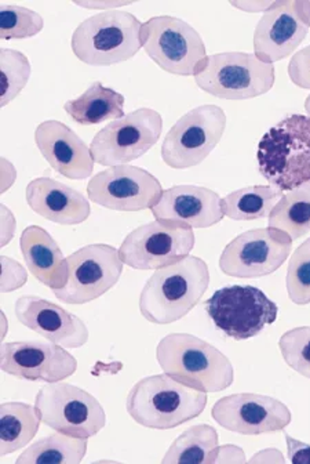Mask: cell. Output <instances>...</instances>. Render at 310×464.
I'll return each mask as SVG.
<instances>
[{
  "label": "cell",
  "instance_id": "cell-1",
  "mask_svg": "<svg viewBox=\"0 0 310 464\" xmlns=\"http://www.w3.org/2000/svg\"><path fill=\"white\" fill-rule=\"evenodd\" d=\"M210 285L206 261L188 256L155 271L139 296V311L149 323L167 325L196 307Z\"/></svg>",
  "mask_w": 310,
  "mask_h": 464
},
{
  "label": "cell",
  "instance_id": "cell-2",
  "mask_svg": "<svg viewBox=\"0 0 310 464\" xmlns=\"http://www.w3.org/2000/svg\"><path fill=\"white\" fill-rule=\"evenodd\" d=\"M156 358L164 373L199 392H222L235 382V369L230 358L193 334L163 337L157 344Z\"/></svg>",
  "mask_w": 310,
  "mask_h": 464
},
{
  "label": "cell",
  "instance_id": "cell-3",
  "mask_svg": "<svg viewBox=\"0 0 310 464\" xmlns=\"http://www.w3.org/2000/svg\"><path fill=\"white\" fill-rule=\"evenodd\" d=\"M207 395L167 373L139 381L128 392V415L141 426L170 430L193 420L204 412Z\"/></svg>",
  "mask_w": 310,
  "mask_h": 464
},
{
  "label": "cell",
  "instance_id": "cell-4",
  "mask_svg": "<svg viewBox=\"0 0 310 464\" xmlns=\"http://www.w3.org/2000/svg\"><path fill=\"white\" fill-rule=\"evenodd\" d=\"M257 158L262 176L281 192L309 183V116L290 115L269 129L259 141Z\"/></svg>",
  "mask_w": 310,
  "mask_h": 464
},
{
  "label": "cell",
  "instance_id": "cell-5",
  "mask_svg": "<svg viewBox=\"0 0 310 464\" xmlns=\"http://www.w3.org/2000/svg\"><path fill=\"white\" fill-rule=\"evenodd\" d=\"M144 24L131 13L109 10L84 20L72 35L76 57L91 67H109L133 58L143 46Z\"/></svg>",
  "mask_w": 310,
  "mask_h": 464
},
{
  "label": "cell",
  "instance_id": "cell-6",
  "mask_svg": "<svg viewBox=\"0 0 310 464\" xmlns=\"http://www.w3.org/2000/svg\"><path fill=\"white\" fill-rule=\"evenodd\" d=\"M273 64L249 53H218L210 55L194 75L202 91L218 99H254L268 93L275 84Z\"/></svg>",
  "mask_w": 310,
  "mask_h": 464
},
{
  "label": "cell",
  "instance_id": "cell-7",
  "mask_svg": "<svg viewBox=\"0 0 310 464\" xmlns=\"http://www.w3.org/2000/svg\"><path fill=\"white\" fill-rule=\"evenodd\" d=\"M143 46L163 71L194 76L206 62V44L193 26L180 18L160 15L143 25Z\"/></svg>",
  "mask_w": 310,
  "mask_h": 464
},
{
  "label": "cell",
  "instance_id": "cell-8",
  "mask_svg": "<svg viewBox=\"0 0 310 464\" xmlns=\"http://www.w3.org/2000/svg\"><path fill=\"white\" fill-rule=\"evenodd\" d=\"M214 325L230 339H251L277 319L278 307L256 286L222 287L206 302Z\"/></svg>",
  "mask_w": 310,
  "mask_h": 464
},
{
  "label": "cell",
  "instance_id": "cell-9",
  "mask_svg": "<svg viewBox=\"0 0 310 464\" xmlns=\"http://www.w3.org/2000/svg\"><path fill=\"white\" fill-rule=\"evenodd\" d=\"M42 423L54 431L90 439L107 423L104 408L90 392L70 383H49L36 395Z\"/></svg>",
  "mask_w": 310,
  "mask_h": 464
},
{
  "label": "cell",
  "instance_id": "cell-10",
  "mask_svg": "<svg viewBox=\"0 0 310 464\" xmlns=\"http://www.w3.org/2000/svg\"><path fill=\"white\" fill-rule=\"evenodd\" d=\"M227 115L218 105L189 111L170 129L162 145V158L172 169L201 165L222 139Z\"/></svg>",
  "mask_w": 310,
  "mask_h": 464
},
{
  "label": "cell",
  "instance_id": "cell-11",
  "mask_svg": "<svg viewBox=\"0 0 310 464\" xmlns=\"http://www.w3.org/2000/svg\"><path fill=\"white\" fill-rule=\"evenodd\" d=\"M163 120L157 111L139 108L108 123L91 141L94 160L114 168L146 155L162 136Z\"/></svg>",
  "mask_w": 310,
  "mask_h": 464
},
{
  "label": "cell",
  "instance_id": "cell-12",
  "mask_svg": "<svg viewBox=\"0 0 310 464\" xmlns=\"http://www.w3.org/2000/svg\"><path fill=\"white\" fill-rule=\"evenodd\" d=\"M193 247V228L156 220L130 232L119 253L134 270H160L188 257Z\"/></svg>",
  "mask_w": 310,
  "mask_h": 464
},
{
  "label": "cell",
  "instance_id": "cell-13",
  "mask_svg": "<svg viewBox=\"0 0 310 464\" xmlns=\"http://www.w3.org/2000/svg\"><path fill=\"white\" fill-rule=\"evenodd\" d=\"M67 261V284L52 290L54 296L67 304H84L107 294L119 281L125 265L117 247L102 244L81 247Z\"/></svg>",
  "mask_w": 310,
  "mask_h": 464
},
{
  "label": "cell",
  "instance_id": "cell-14",
  "mask_svg": "<svg viewBox=\"0 0 310 464\" xmlns=\"http://www.w3.org/2000/svg\"><path fill=\"white\" fill-rule=\"evenodd\" d=\"M293 239L277 228H256L243 232L227 245L220 257V268L233 278H261L285 265L293 250Z\"/></svg>",
  "mask_w": 310,
  "mask_h": 464
},
{
  "label": "cell",
  "instance_id": "cell-15",
  "mask_svg": "<svg viewBox=\"0 0 310 464\" xmlns=\"http://www.w3.org/2000/svg\"><path fill=\"white\" fill-rule=\"evenodd\" d=\"M89 199L117 212L152 209L162 197V184L149 171L120 165L99 171L88 184Z\"/></svg>",
  "mask_w": 310,
  "mask_h": 464
},
{
  "label": "cell",
  "instance_id": "cell-16",
  "mask_svg": "<svg viewBox=\"0 0 310 464\" xmlns=\"http://www.w3.org/2000/svg\"><path fill=\"white\" fill-rule=\"evenodd\" d=\"M211 415L223 429L243 435L273 434L291 423V412L286 403L251 392L221 398Z\"/></svg>",
  "mask_w": 310,
  "mask_h": 464
},
{
  "label": "cell",
  "instance_id": "cell-17",
  "mask_svg": "<svg viewBox=\"0 0 310 464\" xmlns=\"http://www.w3.org/2000/svg\"><path fill=\"white\" fill-rule=\"evenodd\" d=\"M0 366L18 379L59 383L75 373L78 361L55 343L12 342L0 348Z\"/></svg>",
  "mask_w": 310,
  "mask_h": 464
},
{
  "label": "cell",
  "instance_id": "cell-18",
  "mask_svg": "<svg viewBox=\"0 0 310 464\" xmlns=\"http://www.w3.org/2000/svg\"><path fill=\"white\" fill-rule=\"evenodd\" d=\"M307 31L302 0H277L257 24L254 54L268 64L281 62L298 49Z\"/></svg>",
  "mask_w": 310,
  "mask_h": 464
},
{
  "label": "cell",
  "instance_id": "cell-19",
  "mask_svg": "<svg viewBox=\"0 0 310 464\" xmlns=\"http://www.w3.org/2000/svg\"><path fill=\"white\" fill-rule=\"evenodd\" d=\"M39 151L57 173L70 180H86L94 171V160L88 144L59 121L42 122L35 130Z\"/></svg>",
  "mask_w": 310,
  "mask_h": 464
},
{
  "label": "cell",
  "instance_id": "cell-20",
  "mask_svg": "<svg viewBox=\"0 0 310 464\" xmlns=\"http://www.w3.org/2000/svg\"><path fill=\"white\" fill-rule=\"evenodd\" d=\"M15 316L31 331L65 348L83 347L89 342V329L79 316L38 296L20 297Z\"/></svg>",
  "mask_w": 310,
  "mask_h": 464
},
{
  "label": "cell",
  "instance_id": "cell-21",
  "mask_svg": "<svg viewBox=\"0 0 310 464\" xmlns=\"http://www.w3.org/2000/svg\"><path fill=\"white\" fill-rule=\"evenodd\" d=\"M152 215L156 220L191 228H209L225 218L220 195L196 186H175L165 189L159 202L152 208Z\"/></svg>",
  "mask_w": 310,
  "mask_h": 464
},
{
  "label": "cell",
  "instance_id": "cell-22",
  "mask_svg": "<svg viewBox=\"0 0 310 464\" xmlns=\"http://www.w3.org/2000/svg\"><path fill=\"white\" fill-rule=\"evenodd\" d=\"M26 202L33 212L61 226H76L91 215L83 194L50 178H39L26 187Z\"/></svg>",
  "mask_w": 310,
  "mask_h": 464
},
{
  "label": "cell",
  "instance_id": "cell-23",
  "mask_svg": "<svg viewBox=\"0 0 310 464\" xmlns=\"http://www.w3.org/2000/svg\"><path fill=\"white\" fill-rule=\"evenodd\" d=\"M20 246L26 266L39 282L52 290L65 286L70 274L68 261L46 229L39 226L23 229Z\"/></svg>",
  "mask_w": 310,
  "mask_h": 464
},
{
  "label": "cell",
  "instance_id": "cell-24",
  "mask_svg": "<svg viewBox=\"0 0 310 464\" xmlns=\"http://www.w3.org/2000/svg\"><path fill=\"white\" fill-rule=\"evenodd\" d=\"M64 110L79 125H99L125 116V96L96 82L78 99L68 102Z\"/></svg>",
  "mask_w": 310,
  "mask_h": 464
},
{
  "label": "cell",
  "instance_id": "cell-25",
  "mask_svg": "<svg viewBox=\"0 0 310 464\" xmlns=\"http://www.w3.org/2000/svg\"><path fill=\"white\" fill-rule=\"evenodd\" d=\"M36 406L23 402H5L0 406V455L17 452L30 444L41 426Z\"/></svg>",
  "mask_w": 310,
  "mask_h": 464
},
{
  "label": "cell",
  "instance_id": "cell-26",
  "mask_svg": "<svg viewBox=\"0 0 310 464\" xmlns=\"http://www.w3.org/2000/svg\"><path fill=\"white\" fill-rule=\"evenodd\" d=\"M88 440L57 431L26 448L17 464H79L88 452Z\"/></svg>",
  "mask_w": 310,
  "mask_h": 464
},
{
  "label": "cell",
  "instance_id": "cell-27",
  "mask_svg": "<svg viewBox=\"0 0 310 464\" xmlns=\"http://www.w3.org/2000/svg\"><path fill=\"white\" fill-rule=\"evenodd\" d=\"M218 448V434L209 424L189 427L175 439L163 458V464H212Z\"/></svg>",
  "mask_w": 310,
  "mask_h": 464
},
{
  "label": "cell",
  "instance_id": "cell-28",
  "mask_svg": "<svg viewBox=\"0 0 310 464\" xmlns=\"http://www.w3.org/2000/svg\"><path fill=\"white\" fill-rule=\"evenodd\" d=\"M270 228L286 232L293 241L310 231V181L288 191L269 215Z\"/></svg>",
  "mask_w": 310,
  "mask_h": 464
},
{
  "label": "cell",
  "instance_id": "cell-29",
  "mask_svg": "<svg viewBox=\"0 0 310 464\" xmlns=\"http://www.w3.org/2000/svg\"><path fill=\"white\" fill-rule=\"evenodd\" d=\"M283 192L270 186H254L230 192L222 199L223 213L236 221L269 218Z\"/></svg>",
  "mask_w": 310,
  "mask_h": 464
},
{
  "label": "cell",
  "instance_id": "cell-30",
  "mask_svg": "<svg viewBox=\"0 0 310 464\" xmlns=\"http://www.w3.org/2000/svg\"><path fill=\"white\" fill-rule=\"evenodd\" d=\"M0 104L6 107L21 93L31 76V64L25 54L17 50H0Z\"/></svg>",
  "mask_w": 310,
  "mask_h": 464
},
{
  "label": "cell",
  "instance_id": "cell-31",
  "mask_svg": "<svg viewBox=\"0 0 310 464\" xmlns=\"http://www.w3.org/2000/svg\"><path fill=\"white\" fill-rule=\"evenodd\" d=\"M43 25V17L33 10L15 5L0 6V38L4 41L33 38Z\"/></svg>",
  "mask_w": 310,
  "mask_h": 464
},
{
  "label": "cell",
  "instance_id": "cell-32",
  "mask_svg": "<svg viewBox=\"0 0 310 464\" xmlns=\"http://www.w3.org/2000/svg\"><path fill=\"white\" fill-rule=\"evenodd\" d=\"M286 285H287L288 297L291 302L299 305L309 304L310 238L305 241L291 256Z\"/></svg>",
  "mask_w": 310,
  "mask_h": 464
},
{
  "label": "cell",
  "instance_id": "cell-33",
  "mask_svg": "<svg viewBox=\"0 0 310 464\" xmlns=\"http://www.w3.org/2000/svg\"><path fill=\"white\" fill-rule=\"evenodd\" d=\"M286 363L302 376L310 379V326L291 329L278 342Z\"/></svg>",
  "mask_w": 310,
  "mask_h": 464
},
{
  "label": "cell",
  "instance_id": "cell-34",
  "mask_svg": "<svg viewBox=\"0 0 310 464\" xmlns=\"http://www.w3.org/2000/svg\"><path fill=\"white\" fill-rule=\"evenodd\" d=\"M287 71L294 84L310 91V46L304 47L291 57Z\"/></svg>",
  "mask_w": 310,
  "mask_h": 464
},
{
  "label": "cell",
  "instance_id": "cell-35",
  "mask_svg": "<svg viewBox=\"0 0 310 464\" xmlns=\"http://www.w3.org/2000/svg\"><path fill=\"white\" fill-rule=\"evenodd\" d=\"M287 441L288 460L294 464H310V445L294 440L290 435L286 434Z\"/></svg>",
  "mask_w": 310,
  "mask_h": 464
},
{
  "label": "cell",
  "instance_id": "cell-36",
  "mask_svg": "<svg viewBox=\"0 0 310 464\" xmlns=\"http://www.w3.org/2000/svg\"><path fill=\"white\" fill-rule=\"evenodd\" d=\"M214 463H246L244 452L240 448L227 445V447L217 448L215 450Z\"/></svg>",
  "mask_w": 310,
  "mask_h": 464
},
{
  "label": "cell",
  "instance_id": "cell-37",
  "mask_svg": "<svg viewBox=\"0 0 310 464\" xmlns=\"http://www.w3.org/2000/svg\"><path fill=\"white\" fill-rule=\"evenodd\" d=\"M233 7L243 10L247 13L268 12L275 2H230Z\"/></svg>",
  "mask_w": 310,
  "mask_h": 464
},
{
  "label": "cell",
  "instance_id": "cell-38",
  "mask_svg": "<svg viewBox=\"0 0 310 464\" xmlns=\"http://www.w3.org/2000/svg\"><path fill=\"white\" fill-rule=\"evenodd\" d=\"M285 463V458L281 456L280 450H261L258 455L249 460V463Z\"/></svg>",
  "mask_w": 310,
  "mask_h": 464
},
{
  "label": "cell",
  "instance_id": "cell-39",
  "mask_svg": "<svg viewBox=\"0 0 310 464\" xmlns=\"http://www.w3.org/2000/svg\"><path fill=\"white\" fill-rule=\"evenodd\" d=\"M76 5H79V6H83V7H91V9H94V7H99V9H105V7L109 6L110 9L117 10V7L125 6V5H130V4H125V2H117V4H114V2H112V4H99V5L76 4Z\"/></svg>",
  "mask_w": 310,
  "mask_h": 464
},
{
  "label": "cell",
  "instance_id": "cell-40",
  "mask_svg": "<svg viewBox=\"0 0 310 464\" xmlns=\"http://www.w3.org/2000/svg\"><path fill=\"white\" fill-rule=\"evenodd\" d=\"M302 7H304L305 15H306L307 25L310 28V0H302Z\"/></svg>",
  "mask_w": 310,
  "mask_h": 464
},
{
  "label": "cell",
  "instance_id": "cell-41",
  "mask_svg": "<svg viewBox=\"0 0 310 464\" xmlns=\"http://www.w3.org/2000/svg\"><path fill=\"white\" fill-rule=\"evenodd\" d=\"M305 110H306V112L309 113L310 118V94L307 96L306 102H305Z\"/></svg>",
  "mask_w": 310,
  "mask_h": 464
}]
</instances>
